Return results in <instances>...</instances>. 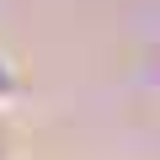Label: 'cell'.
I'll return each instance as SVG.
<instances>
[{
  "mask_svg": "<svg viewBox=\"0 0 160 160\" xmlns=\"http://www.w3.org/2000/svg\"><path fill=\"white\" fill-rule=\"evenodd\" d=\"M22 96V80H16V69H11V59L0 53V107H11Z\"/></svg>",
  "mask_w": 160,
  "mask_h": 160,
  "instance_id": "obj_1",
  "label": "cell"
},
{
  "mask_svg": "<svg viewBox=\"0 0 160 160\" xmlns=\"http://www.w3.org/2000/svg\"><path fill=\"white\" fill-rule=\"evenodd\" d=\"M155 96H160V69H155Z\"/></svg>",
  "mask_w": 160,
  "mask_h": 160,
  "instance_id": "obj_2",
  "label": "cell"
}]
</instances>
